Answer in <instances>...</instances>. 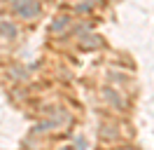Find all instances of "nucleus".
<instances>
[{"label": "nucleus", "instance_id": "nucleus-1", "mask_svg": "<svg viewBox=\"0 0 154 150\" xmlns=\"http://www.w3.org/2000/svg\"><path fill=\"white\" fill-rule=\"evenodd\" d=\"M0 33H5V35L14 38V35H17V28L12 26V24H7V21H5V24H0Z\"/></svg>", "mask_w": 154, "mask_h": 150}, {"label": "nucleus", "instance_id": "nucleus-2", "mask_svg": "<svg viewBox=\"0 0 154 150\" xmlns=\"http://www.w3.org/2000/svg\"><path fill=\"white\" fill-rule=\"evenodd\" d=\"M38 12V2H33V5H28L26 9H21V17H33Z\"/></svg>", "mask_w": 154, "mask_h": 150}]
</instances>
